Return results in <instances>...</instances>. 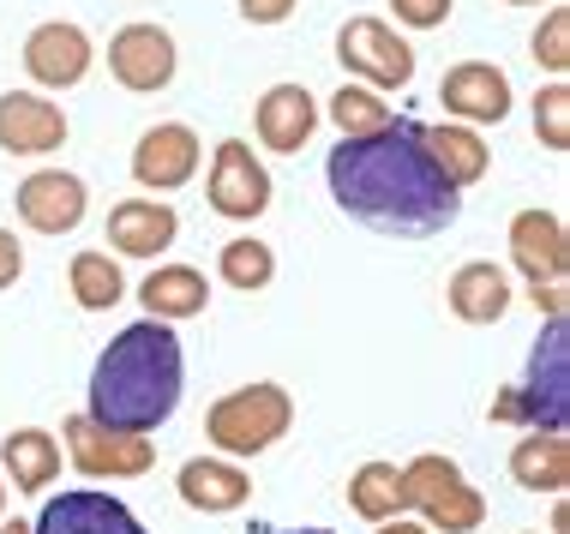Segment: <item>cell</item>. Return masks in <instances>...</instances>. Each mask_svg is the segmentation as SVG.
I'll return each instance as SVG.
<instances>
[{
    "instance_id": "26",
    "label": "cell",
    "mask_w": 570,
    "mask_h": 534,
    "mask_svg": "<svg viewBox=\"0 0 570 534\" xmlns=\"http://www.w3.org/2000/svg\"><path fill=\"white\" fill-rule=\"evenodd\" d=\"M67 288H72V300H79L85 313H109V307H120V300H127V277H120V258L97 253V247L72 253Z\"/></svg>"
},
{
    "instance_id": "11",
    "label": "cell",
    "mask_w": 570,
    "mask_h": 534,
    "mask_svg": "<svg viewBox=\"0 0 570 534\" xmlns=\"http://www.w3.org/2000/svg\"><path fill=\"white\" fill-rule=\"evenodd\" d=\"M439 102L444 115L456 120V127H499L504 115H511V79H504V67H492V60H456L451 72L439 79Z\"/></svg>"
},
{
    "instance_id": "25",
    "label": "cell",
    "mask_w": 570,
    "mask_h": 534,
    "mask_svg": "<svg viewBox=\"0 0 570 534\" xmlns=\"http://www.w3.org/2000/svg\"><path fill=\"white\" fill-rule=\"evenodd\" d=\"M348 511L361 523H391V516H409V498H403V468L396 463H361L348 475Z\"/></svg>"
},
{
    "instance_id": "5",
    "label": "cell",
    "mask_w": 570,
    "mask_h": 534,
    "mask_svg": "<svg viewBox=\"0 0 570 534\" xmlns=\"http://www.w3.org/2000/svg\"><path fill=\"white\" fill-rule=\"evenodd\" d=\"M403 498L433 534H474L487 523L481 486H469V475H462L451 456H439V451L403 463Z\"/></svg>"
},
{
    "instance_id": "39",
    "label": "cell",
    "mask_w": 570,
    "mask_h": 534,
    "mask_svg": "<svg viewBox=\"0 0 570 534\" xmlns=\"http://www.w3.org/2000/svg\"><path fill=\"white\" fill-rule=\"evenodd\" d=\"M0 511H7V481H0Z\"/></svg>"
},
{
    "instance_id": "22",
    "label": "cell",
    "mask_w": 570,
    "mask_h": 534,
    "mask_svg": "<svg viewBox=\"0 0 570 534\" xmlns=\"http://www.w3.org/2000/svg\"><path fill=\"white\" fill-rule=\"evenodd\" d=\"M138 300H145V318L180 325V318H198L210 307V283H205V270H193V265H157L138 283Z\"/></svg>"
},
{
    "instance_id": "37",
    "label": "cell",
    "mask_w": 570,
    "mask_h": 534,
    "mask_svg": "<svg viewBox=\"0 0 570 534\" xmlns=\"http://www.w3.org/2000/svg\"><path fill=\"white\" fill-rule=\"evenodd\" d=\"M0 534H30V523H0Z\"/></svg>"
},
{
    "instance_id": "2",
    "label": "cell",
    "mask_w": 570,
    "mask_h": 534,
    "mask_svg": "<svg viewBox=\"0 0 570 534\" xmlns=\"http://www.w3.org/2000/svg\"><path fill=\"white\" fill-rule=\"evenodd\" d=\"M180 385H187V355H180L175 325L138 318L90 366L85 421L109 433H157L180 408Z\"/></svg>"
},
{
    "instance_id": "16",
    "label": "cell",
    "mask_w": 570,
    "mask_h": 534,
    "mask_svg": "<svg viewBox=\"0 0 570 534\" xmlns=\"http://www.w3.org/2000/svg\"><path fill=\"white\" fill-rule=\"evenodd\" d=\"M511 265L529 283H564L570 235H564L559 210H517V217H511Z\"/></svg>"
},
{
    "instance_id": "3",
    "label": "cell",
    "mask_w": 570,
    "mask_h": 534,
    "mask_svg": "<svg viewBox=\"0 0 570 534\" xmlns=\"http://www.w3.org/2000/svg\"><path fill=\"white\" fill-rule=\"evenodd\" d=\"M492 421L522 426V433H564L570 421V325L564 318H547L522 385H504L492 396Z\"/></svg>"
},
{
    "instance_id": "14",
    "label": "cell",
    "mask_w": 570,
    "mask_h": 534,
    "mask_svg": "<svg viewBox=\"0 0 570 534\" xmlns=\"http://www.w3.org/2000/svg\"><path fill=\"white\" fill-rule=\"evenodd\" d=\"M30 534H150V528L102 486H67V493L42 498Z\"/></svg>"
},
{
    "instance_id": "30",
    "label": "cell",
    "mask_w": 570,
    "mask_h": 534,
    "mask_svg": "<svg viewBox=\"0 0 570 534\" xmlns=\"http://www.w3.org/2000/svg\"><path fill=\"white\" fill-rule=\"evenodd\" d=\"M529 49H534V67H547L552 79H564V72H570V12H564V7L547 12Z\"/></svg>"
},
{
    "instance_id": "19",
    "label": "cell",
    "mask_w": 570,
    "mask_h": 534,
    "mask_svg": "<svg viewBox=\"0 0 570 534\" xmlns=\"http://www.w3.org/2000/svg\"><path fill=\"white\" fill-rule=\"evenodd\" d=\"M175 486H180V505L205 511V516H228L253 498V475L240 463H228V456H193V463H180Z\"/></svg>"
},
{
    "instance_id": "18",
    "label": "cell",
    "mask_w": 570,
    "mask_h": 534,
    "mask_svg": "<svg viewBox=\"0 0 570 534\" xmlns=\"http://www.w3.org/2000/svg\"><path fill=\"white\" fill-rule=\"evenodd\" d=\"M511 270L492 265V258H469V265L451 270V283H444V307H451L462 325H499L504 313H511Z\"/></svg>"
},
{
    "instance_id": "31",
    "label": "cell",
    "mask_w": 570,
    "mask_h": 534,
    "mask_svg": "<svg viewBox=\"0 0 570 534\" xmlns=\"http://www.w3.org/2000/svg\"><path fill=\"white\" fill-rule=\"evenodd\" d=\"M451 7L456 0H391L396 24H409V30H439L444 19H451Z\"/></svg>"
},
{
    "instance_id": "27",
    "label": "cell",
    "mask_w": 570,
    "mask_h": 534,
    "mask_svg": "<svg viewBox=\"0 0 570 534\" xmlns=\"http://www.w3.org/2000/svg\"><path fill=\"white\" fill-rule=\"evenodd\" d=\"M217 277L235 288V295H258V288H271V277H276V253H271V240H258V235L223 240V253H217Z\"/></svg>"
},
{
    "instance_id": "20",
    "label": "cell",
    "mask_w": 570,
    "mask_h": 534,
    "mask_svg": "<svg viewBox=\"0 0 570 534\" xmlns=\"http://www.w3.org/2000/svg\"><path fill=\"white\" fill-rule=\"evenodd\" d=\"M253 127H258V145L288 157V150H301L318 132V97L306 85H271L265 97H258Z\"/></svg>"
},
{
    "instance_id": "10",
    "label": "cell",
    "mask_w": 570,
    "mask_h": 534,
    "mask_svg": "<svg viewBox=\"0 0 570 534\" xmlns=\"http://www.w3.org/2000/svg\"><path fill=\"white\" fill-rule=\"evenodd\" d=\"M90 67H97V49H90L85 24L49 19L24 37V72L37 90H72L90 79Z\"/></svg>"
},
{
    "instance_id": "23",
    "label": "cell",
    "mask_w": 570,
    "mask_h": 534,
    "mask_svg": "<svg viewBox=\"0 0 570 534\" xmlns=\"http://www.w3.org/2000/svg\"><path fill=\"white\" fill-rule=\"evenodd\" d=\"M421 145L426 157H433V169L451 180V187H474V180H487L492 169V150L474 127H456V120H439V127H421Z\"/></svg>"
},
{
    "instance_id": "35",
    "label": "cell",
    "mask_w": 570,
    "mask_h": 534,
    "mask_svg": "<svg viewBox=\"0 0 570 534\" xmlns=\"http://www.w3.org/2000/svg\"><path fill=\"white\" fill-rule=\"evenodd\" d=\"M379 534H433V528L421 516H391V523H379Z\"/></svg>"
},
{
    "instance_id": "21",
    "label": "cell",
    "mask_w": 570,
    "mask_h": 534,
    "mask_svg": "<svg viewBox=\"0 0 570 534\" xmlns=\"http://www.w3.org/2000/svg\"><path fill=\"white\" fill-rule=\"evenodd\" d=\"M0 481H12V493H49L60 481V438L42 426H12L0 438Z\"/></svg>"
},
{
    "instance_id": "13",
    "label": "cell",
    "mask_w": 570,
    "mask_h": 534,
    "mask_svg": "<svg viewBox=\"0 0 570 534\" xmlns=\"http://www.w3.org/2000/svg\"><path fill=\"white\" fill-rule=\"evenodd\" d=\"M205 162V145H198L193 127L180 120H163V127H145L132 145V180L145 192H180Z\"/></svg>"
},
{
    "instance_id": "32",
    "label": "cell",
    "mask_w": 570,
    "mask_h": 534,
    "mask_svg": "<svg viewBox=\"0 0 570 534\" xmlns=\"http://www.w3.org/2000/svg\"><path fill=\"white\" fill-rule=\"evenodd\" d=\"M301 0H240V19L246 24H283Z\"/></svg>"
},
{
    "instance_id": "8",
    "label": "cell",
    "mask_w": 570,
    "mask_h": 534,
    "mask_svg": "<svg viewBox=\"0 0 570 534\" xmlns=\"http://www.w3.org/2000/svg\"><path fill=\"white\" fill-rule=\"evenodd\" d=\"M205 192H210V210L228 222H258L271 210V169L258 162V150L246 145V139H223L217 145V157H210V180H205Z\"/></svg>"
},
{
    "instance_id": "38",
    "label": "cell",
    "mask_w": 570,
    "mask_h": 534,
    "mask_svg": "<svg viewBox=\"0 0 570 534\" xmlns=\"http://www.w3.org/2000/svg\"><path fill=\"white\" fill-rule=\"evenodd\" d=\"M504 7H547V0H504Z\"/></svg>"
},
{
    "instance_id": "1",
    "label": "cell",
    "mask_w": 570,
    "mask_h": 534,
    "mask_svg": "<svg viewBox=\"0 0 570 534\" xmlns=\"http://www.w3.org/2000/svg\"><path fill=\"white\" fill-rule=\"evenodd\" d=\"M325 180L336 210L366 222L373 235L433 240L462 217V192L433 169V157L421 145V120H403V115L384 132L336 145L325 157Z\"/></svg>"
},
{
    "instance_id": "24",
    "label": "cell",
    "mask_w": 570,
    "mask_h": 534,
    "mask_svg": "<svg viewBox=\"0 0 570 534\" xmlns=\"http://www.w3.org/2000/svg\"><path fill=\"white\" fill-rule=\"evenodd\" d=\"M511 481L522 493H564L570 486V438L564 433H522L511 445Z\"/></svg>"
},
{
    "instance_id": "34",
    "label": "cell",
    "mask_w": 570,
    "mask_h": 534,
    "mask_svg": "<svg viewBox=\"0 0 570 534\" xmlns=\"http://www.w3.org/2000/svg\"><path fill=\"white\" fill-rule=\"evenodd\" d=\"M529 300H534V313H547V318H564V283H529Z\"/></svg>"
},
{
    "instance_id": "12",
    "label": "cell",
    "mask_w": 570,
    "mask_h": 534,
    "mask_svg": "<svg viewBox=\"0 0 570 534\" xmlns=\"http://www.w3.org/2000/svg\"><path fill=\"white\" fill-rule=\"evenodd\" d=\"M12 205H19V222L30 235H72L90 210V187L72 169H37L19 180Z\"/></svg>"
},
{
    "instance_id": "7",
    "label": "cell",
    "mask_w": 570,
    "mask_h": 534,
    "mask_svg": "<svg viewBox=\"0 0 570 534\" xmlns=\"http://www.w3.org/2000/svg\"><path fill=\"white\" fill-rule=\"evenodd\" d=\"M336 60H343L348 85H366V90H379V97L414 85L409 37H396V24H384V19H348L336 30Z\"/></svg>"
},
{
    "instance_id": "9",
    "label": "cell",
    "mask_w": 570,
    "mask_h": 534,
    "mask_svg": "<svg viewBox=\"0 0 570 534\" xmlns=\"http://www.w3.org/2000/svg\"><path fill=\"white\" fill-rule=\"evenodd\" d=\"M175 72H180V55L163 24H127L109 37V79L132 90V97H157V90L175 85Z\"/></svg>"
},
{
    "instance_id": "6",
    "label": "cell",
    "mask_w": 570,
    "mask_h": 534,
    "mask_svg": "<svg viewBox=\"0 0 570 534\" xmlns=\"http://www.w3.org/2000/svg\"><path fill=\"white\" fill-rule=\"evenodd\" d=\"M60 456H67L85 481H138V475H150V463H157V438L109 433V426H97L85 415H67L60 421Z\"/></svg>"
},
{
    "instance_id": "28",
    "label": "cell",
    "mask_w": 570,
    "mask_h": 534,
    "mask_svg": "<svg viewBox=\"0 0 570 534\" xmlns=\"http://www.w3.org/2000/svg\"><path fill=\"white\" fill-rule=\"evenodd\" d=\"M331 120H336V132H343V139H366V132H384L396 115H391V102H384L379 90L343 79V90L331 97Z\"/></svg>"
},
{
    "instance_id": "4",
    "label": "cell",
    "mask_w": 570,
    "mask_h": 534,
    "mask_svg": "<svg viewBox=\"0 0 570 534\" xmlns=\"http://www.w3.org/2000/svg\"><path fill=\"white\" fill-rule=\"evenodd\" d=\"M288 426H295V396L283 385H271V378L228 390L205 408V438L217 445V456H228V463L265 456L276 438H288Z\"/></svg>"
},
{
    "instance_id": "29",
    "label": "cell",
    "mask_w": 570,
    "mask_h": 534,
    "mask_svg": "<svg viewBox=\"0 0 570 534\" xmlns=\"http://www.w3.org/2000/svg\"><path fill=\"white\" fill-rule=\"evenodd\" d=\"M534 132L547 150H570V85L552 79L534 90Z\"/></svg>"
},
{
    "instance_id": "15",
    "label": "cell",
    "mask_w": 570,
    "mask_h": 534,
    "mask_svg": "<svg viewBox=\"0 0 570 534\" xmlns=\"http://www.w3.org/2000/svg\"><path fill=\"white\" fill-rule=\"evenodd\" d=\"M67 145V109L42 90H7L0 97V150L7 157H49Z\"/></svg>"
},
{
    "instance_id": "33",
    "label": "cell",
    "mask_w": 570,
    "mask_h": 534,
    "mask_svg": "<svg viewBox=\"0 0 570 534\" xmlns=\"http://www.w3.org/2000/svg\"><path fill=\"white\" fill-rule=\"evenodd\" d=\"M19 277H24V247L12 228H0V288H12Z\"/></svg>"
},
{
    "instance_id": "36",
    "label": "cell",
    "mask_w": 570,
    "mask_h": 534,
    "mask_svg": "<svg viewBox=\"0 0 570 534\" xmlns=\"http://www.w3.org/2000/svg\"><path fill=\"white\" fill-rule=\"evenodd\" d=\"M265 534H331V528H265Z\"/></svg>"
},
{
    "instance_id": "17",
    "label": "cell",
    "mask_w": 570,
    "mask_h": 534,
    "mask_svg": "<svg viewBox=\"0 0 570 534\" xmlns=\"http://www.w3.org/2000/svg\"><path fill=\"white\" fill-rule=\"evenodd\" d=\"M180 235V217L168 198H120L109 210V247L120 258H163Z\"/></svg>"
}]
</instances>
